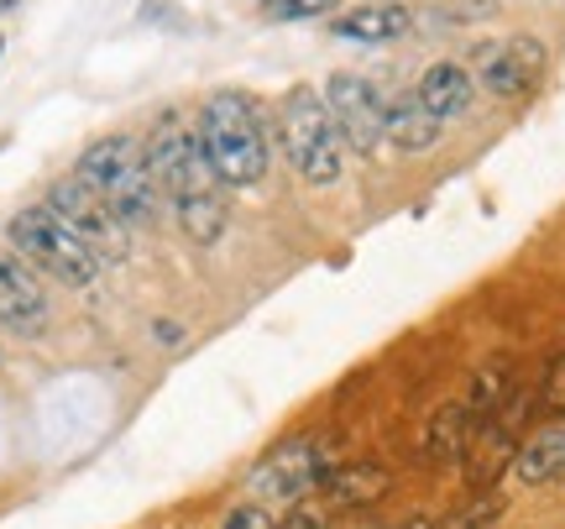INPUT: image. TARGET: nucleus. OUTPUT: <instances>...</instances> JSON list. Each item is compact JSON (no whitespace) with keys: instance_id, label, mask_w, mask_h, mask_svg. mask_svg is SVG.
Here are the masks:
<instances>
[{"instance_id":"nucleus-21","label":"nucleus","mask_w":565,"mask_h":529,"mask_svg":"<svg viewBox=\"0 0 565 529\" xmlns=\"http://www.w3.org/2000/svg\"><path fill=\"white\" fill-rule=\"evenodd\" d=\"M221 529H278V519H273V509H267V504H257V498H252V504H236V509L225 514Z\"/></svg>"},{"instance_id":"nucleus-13","label":"nucleus","mask_w":565,"mask_h":529,"mask_svg":"<svg viewBox=\"0 0 565 529\" xmlns=\"http://www.w3.org/2000/svg\"><path fill=\"white\" fill-rule=\"evenodd\" d=\"M414 100L435 116V121H461L471 100H477V80H471V68L466 63H429L414 84Z\"/></svg>"},{"instance_id":"nucleus-1","label":"nucleus","mask_w":565,"mask_h":529,"mask_svg":"<svg viewBox=\"0 0 565 529\" xmlns=\"http://www.w3.org/2000/svg\"><path fill=\"white\" fill-rule=\"evenodd\" d=\"M147 158L162 183V200L179 215L183 236L200 246H215L225 236V183L200 147V126H189L179 110H162L152 137H147Z\"/></svg>"},{"instance_id":"nucleus-15","label":"nucleus","mask_w":565,"mask_h":529,"mask_svg":"<svg viewBox=\"0 0 565 529\" xmlns=\"http://www.w3.org/2000/svg\"><path fill=\"white\" fill-rule=\"evenodd\" d=\"M408 27H414V11L398 6V0H366V6L341 11V17L330 21V32L345 42H393V38H404Z\"/></svg>"},{"instance_id":"nucleus-12","label":"nucleus","mask_w":565,"mask_h":529,"mask_svg":"<svg viewBox=\"0 0 565 529\" xmlns=\"http://www.w3.org/2000/svg\"><path fill=\"white\" fill-rule=\"evenodd\" d=\"M477 430H482V420L471 414V404H466V399H450V404H440L429 420H424L419 456L429 467H450V462H461L466 451H471Z\"/></svg>"},{"instance_id":"nucleus-10","label":"nucleus","mask_w":565,"mask_h":529,"mask_svg":"<svg viewBox=\"0 0 565 529\" xmlns=\"http://www.w3.org/2000/svg\"><path fill=\"white\" fill-rule=\"evenodd\" d=\"M0 326L17 336H42L47 330V294L32 263L0 257Z\"/></svg>"},{"instance_id":"nucleus-3","label":"nucleus","mask_w":565,"mask_h":529,"mask_svg":"<svg viewBox=\"0 0 565 529\" xmlns=\"http://www.w3.org/2000/svg\"><path fill=\"white\" fill-rule=\"evenodd\" d=\"M95 194H100L110 210H116V221L126 231H141V225H152L162 215V183L152 173V158H147V147L137 137H100V142H89L79 152V168H74Z\"/></svg>"},{"instance_id":"nucleus-20","label":"nucleus","mask_w":565,"mask_h":529,"mask_svg":"<svg viewBox=\"0 0 565 529\" xmlns=\"http://www.w3.org/2000/svg\"><path fill=\"white\" fill-rule=\"evenodd\" d=\"M341 0H273L267 11L278 21H309V17H335Z\"/></svg>"},{"instance_id":"nucleus-22","label":"nucleus","mask_w":565,"mask_h":529,"mask_svg":"<svg viewBox=\"0 0 565 529\" xmlns=\"http://www.w3.org/2000/svg\"><path fill=\"white\" fill-rule=\"evenodd\" d=\"M387 529H435V519H424V514H414V519H398V525H387Z\"/></svg>"},{"instance_id":"nucleus-9","label":"nucleus","mask_w":565,"mask_h":529,"mask_svg":"<svg viewBox=\"0 0 565 529\" xmlns=\"http://www.w3.org/2000/svg\"><path fill=\"white\" fill-rule=\"evenodd\" d=\"M47 210H53V215H58L63 225H74V231H79L84 242L95 246V252H121L126 246V225L116 221V210H110V204L100 200V194H95V189H89V183L79 179V173H68V179H53L47 183Z\"/></svg>"},{"instance_id":"nucleus-2","label":"nucleus","mask_w":565,"mask_h":529,"mask_svg":"<svg viewBox=\"0 0 565 529\" xmlns=\"http://www.w3.org/2000/svg\"><path fill=\"white\" fill-rule=\"evenodd\" d=\"M200 147L215 179L225 189H252V183L267 179V163H273V142H267L263 110L252 105V95H236V89H221L200 105Z\"/></svg>"},{"instance_id":"nucleus-8","label":"nucleus","mask_w":565,"mask_h":529,"mask_svg":"<svg viewBox=\"0 0 565 529\" xmlns=\"http://www.w3.org/2000/svg\"><path fill=\"white\" fill-rule=\"evenodd\" d=\"M330 116L341 126V137L351 152H377L387 137V100L383 89L366 74H330V84L320 89Z\"/></svg>"},{"instance_id":"nucleus-7","label":"nucleus","mask_w":565,"mask_h":529,"mask_svg":"<svg viewBox=\"0 0 565 529\" xmlns=\"http://www.w3.org/2000/svg\"><path fill=\"white\" fill-rule=\"evenodd\" d=\"M545 42L540 38H524V32H513V38H498V42H482L477 53H471V80L482 95L492 100H524L540 89L545 80Z\"/></svg>"},{"instance_id":"nucleus-11","label":"nucleus","mask_w":565,"mask_h":529,"mask_svg":"<svg viewBox=\"0 0 565 529\" xmlns=\"http://www.w3.org/2000/svg\"><path fill=\"white\" fill-rule=\"evenodd\" d=\"M393 488V472L383 462H335L320 483V504L330 514H351V509H372L383 504Z\"/></svg>"},{"instance_id":"nucleus-14","label":"nucleus","mask_w":565,"mask_h":529,"mask_svg":"<svg viewBox=\"0 0 565 529\" xmlns=\"http://www.w3.org/2000/svg\"><path fill=\"white\" fill-rule=\"evenodd\" d=\"M513 477L524 488H545V483H565V414H555L550 425L524 435V446L513 456Z\"/></svg>"},{"instance_id":"nucleus-24","label":"nucleus","mask_w":565,"mask_h":529,"mask_svg":"<svg viewBox=\"0 0 565 529\" xmlns=\"http://www.w3.org/2000/svg\"><path fill=\"white\" fill-rule=\"evenodd\" d=\"M257 6H273V0H257Z\"/></svg>"},{"instance_id":"nucleus-23","label":"nucleus","mask_w":565,"mask_h":529,"mask_svg":"<svg viewBox=\"0 0 565 529\" xmlns=\"http://www.w3.org/2000/svg\"><path fill=\"white\" fill-rule=\"evenodd\" d=\"M11 6H21V0H0V17H6V11H11Z\"/></svg>"},{"instance_id":"nucleus-16","label":"nucleus","mask_w":565,"mask_h":529,"mask_svg":"<svg viewBox=\"0 0 565 529\" xmlns=\"http://www.w3.org/2000/svg\"><path fill=\"white\" fill-rule=\"evenodd\" d=\"M398 152H429V147L440 142V121L424 110L414 95H398V100H387V137Z\"/></svg>"},{"instance_id":"nucleus-25","label":"nucleus","mask_w":565,"mask_h":529,"mask_svg":"<svg viewBox=\"0 0 565 529\" xmlns=\"http://www.w3.org/2000/svg\"><path fill=\"white\" fill-rule=\"evenodd\" d=\"M0 47H6V42H0Z\"/></svg>"},{"instance_id":"nucleus-5","label":"nucleus","mask_w":565,"mask_h":529,"mask_svg":"<svg viewBox=\"0 0 565 529\" xmlns=\"http://www.w3.org/2000/svg\"><path fill=\"white\" fill-rule=\"evenodd\" d=\"M6 236H11L21 263H32L38 273H47V278H58L68 288H89L100 278V252L84 242L74 225H63L47 204L17 210L11 225H6Z\"/></svg>"},{"instance_id":"nucleus-19","label":"nucleus","mask_w":565,"mask_h":529,"mask_svg":"<svg viewBox=\"0 0 565 529\" xmlns=\"http://www.w3.org/2000/svg\"><path fill=\"white\" fill-rule=\"evenodd\" d=\"M540 409L565 414V351H555V357L545 362V378H540Z\"/></svg>"},{"instance_id":"nucleus-4","label":"nucleus","mask_w":565,"mask_h":529,"mask_svg":"<svg viewBox=\"0 0 565 529\" xmlns=\"http://www.w3.org/2000/svg\"><path fill=\"white\" fill-rule=\"evenodd\" d=\"M278 137H282V158L294 163L303 183H315V189H330V183H341L345 173V137L335 116H330V105H324L320 89H288V100H282V116H278Z\"/></svg>"},{"instance_id":"nucleus-17","label":"nucleus","mask_w":565,"mask_h":529,"mask_svg":"<svg viewBox=\"0 0 565 529\" xmlns=\"http://www.w3.org/2000/svg\"><path fill=\"white\" fill-rule=\"evenodd\" d=\"M513 393H519V378H513V367L508 362H487L482 372H477V378H471V383H466V404H471V414H477V420H492V414H498V409L508 404V399H513Z\"/></svg>"},{"instance_id":"nucleus-6","label":"nucleus","mask_w":565,"mask_h":529,"mask_svg":"<svg viewBox=\"0 0 565 529\" xmlns=\"http://www.w3.org/2000/svg\"><path fill=\"white\" fill-rule=\"evenodd\" d=\"M330 467H335V451H330L324 435H294V441L273 446L257 462V472L246 477V488H252L257 504H288L294 509L309 493H320Z\"/></svg>"},{"instance_id":"nucleus-18","label":"nucleus","mask_w":565,"mask_h":529,"mask_svg":"<svg viewBox=\"0 0 565 529\" xmlns=\"http://www.w3.org/2000/svg\"><path fill=\"white\" fill-rule=\"evenodd\" d=\"M498 514H503V504H498V498H477V504H466L461 514L435 519V529H492V525H498Z\"/></svg>"}]
</instances>
